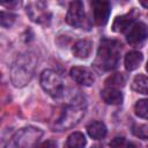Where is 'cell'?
<instances>
[{
	"label": "cell",
	"instance_id": "cell-19",
	"mask_svg": "<svg viewBox=\"0 0 148 148\" xmlns=\"http://www.w3.org/2000/svg\"><path fill=\"white\" fill-rule=\"evenodd\" d=\"M134 112L142 119H148V99H140L134 105Z\"/></svg>",
	"mask_w": 148,
	"mask_h": 148
},
{
	"label": "cell",
	"instance_id": "cell-15",
	"mask_svg": "<svg viewBox=\"0 0 148 148\" xmlns=\"http://www.w3.org/2000/svg\"><path fill=\"white\" fill-rule=\"evenodd\" d=\"M132 89L139 94L148 95V77L143 74H138L132 81Z\"/></svg>",
	"mask_w": 148,
	"mask_h": 148
},
{
	"label": "cell",
	"instance_id": "cell-25",
	"mask_svg": "<svg viewBox=\"0 0 148 148\" xmlns=\"http://www.w3.org/2000/svg\"><path fill=\"white\" fill-rule=\"evenodd\" d=\"M146 71L148 72V62H147V65H146Z\"/></svg>",
	"mask_w": 148,
	"mask_h": 148
},
{
	"label": "cell",
	"instance_id": "cell-21",
	"mask_svg": "<svg viewBox=\"0 0 148 148\" xmlns=\"http://www.w3.org/2000/svg\"><path fill=\"white\" fill-rule=\"evenodd\" d=\"M16 16L12 13H6V12H1V16H0V23L3 28H9L14 21H15Z\"/></svg>",
	"mask_w": 148,
	"mask_h": 148
},
{
	"label": "cell",
	"instance_id": "cell-5",
	"mask_svg": "<svg viewBox=\"0 0 148 148\" xmlns=\"http://www.w3.org/2000/svg\"><path fill=\"white\" fill-rule=\"evenodd\" d=\"M83 116H84V108L81 104L67 106L62 111L61 116L59 117V119L56 124V127L58 128V131L72 128L81 120V118Z\"/></svg>",
	"mask_w": 148,
	"mask_h": 148
},
{
	"label": "cell",
	"instance_id": "cell-4",
	"mask_svg": "<svg viewBox=\"0 0 148 148\" xmlns=\"http://www.w3.org/2000/svg\"><path fill=\"white\" fill-rule=\"evenodd\" d=\"M42 88L52 97L59 98L64 92V82L58 73L51 69H46L40 74Z\"/></svg>",
	"mask_w": 148,
	"mask_h": 148
},
{
	"label": "cell",
	"instance_id": "cell-17",
	"mask_svg": "<svg viewBox=\"0 0 148 148\" xmlns=\"http://www.w3.org/2000/svg\"><path fill=\"white\" fill-rule=\"evenodd\" d=\"M126 79L124 76V74L121 73H116V74H111L106 80H105V86L109 88H121L125 86Z\"/></svg>",
	"mask_w": 148,
	"mask_h": 148
},
{
	"label": "cell",
	"instance_id": "cell-26",
	"mask_svg": "<svg viewBox=\"0 0 148 148\" xmlns=\"http://www.w3.org/2000/svg\"><path fill=\"white\" fill-rule=\"evenodd\" d=\"M147 148H148V147H147Z\"/></svg>",
	"mask_w": 148,
	"mask_h": 148
},
{
	"label": "cell",
	"instance_id": "cell-2",
	"mask_svg": "<svg viewBox=\"0 0 148 148\" xmlns=\"http://www.w3.org/2000/svg\"><path fill=\"white\" fill-rule=\"evenodd\" d=\"M120 44L114 39H103L101 42L96 65L103 71H111L118 66L120 57Z\"/></svg>",
	"mask_w": 148,
	"mask_h": 148
},
{
	"label": "cell",
	"instance_id": "cell-11",
	"mask_svg": "<svg viewBox=\"0 0 148 148\" xmlns=\"http://www.w3.org/2000/svg\"><path fill=\"white\" fill-rule=\"evenodd\" d=\"M92 50V42L89 39H80L77 40L72 49L74 57L79 59H87Z\"/></svg>",
	"mask_w": 148,
	"mask_h": 148
},
{
	"label": "cell",
	"instance_id": "cell-1",
	"mask_svg": "<svg viewBox=\"0 0 148 148\" xmlns=\"http://www.w3.org/2000/svg\"><path fill=\"white\" fill-rule=\"evenodd\" d=\"M37 59L32 53L20 54L10 67V81L13 86L21 88L30 82L35 74Z\"/></svg>",
	"mask_w": 148,
	"mask_h": 148
},
{
	"label": "cell",
	"instance_id": "cell-20",
	"mask_svg": "<svg viewBox=\"0 0 148 148\" xmlns=\"http://www.w3.org/2000/svg\"><path fill=\"white\" fill-rule=\"evenodd\" d=\"M132 132L136 138H140V139H143V140H148V125L147 124L134 125Z\"/></svg>",
	"mask_w": 148,
	"mask_h": 148
},
{
	"label": "cell",
	"instance_id": "cell-16",
	"mask_svg": "<svg viewBox=\"0 0 148 148\" xmlns=\"http://www.w3.org/2000/svg\"><path fill=\"white\" fill-rule=\"evenodd\" d=\"M86 143H87L86 136L81 132H74L67 139L68 148H84Z\"/></svg>",
	"mask_w": 148,
	"mask_h": 148
},
{
	"label": "cell",
	"instance_id": "cell-13",
	"mask_svg": "<svg viewBox=\"0 0 148 148\" xmlns=\"http://www.w3.org/2000/svg\"><path fill=\"white\" fill-rule=\"evenodd\" d=\"M143 60V56L141 52L139 51H131L128 52L126 56H125V60H124V65H125V68L127 71H134L136 69L140 64L142 62Z\"/></svg>",
	"mask_w": 148,
	"mask_h": 148
},
{
	"label": "cell",
	"instance_id": "cell-9",
	"mask_svg": "<svg viewBox=\"0 0 148 148\" xmlns=\"http://www.w3.org/2000/svg\"><path fill=\"white\" fill-rule=\"evenodd\" d=\"M71 77L79 84L81 86H86L89 87L95 82V75L94 72L88 68V67H83V66H75L71 69L69 72Z\"/></svg>",
	"mask_w": 148,
	"mask_h": 148
},
{
	"label": "cell",
	"instance_id": "cell-23",
	"mask_svg": "<svg viewBox=\"0 0 148 148\" xmlns=\"http://www.w3.org/2000/svg\"><path fill=\"white\" fill-rule=\"evenodd\" d=\"M140 3H141V6H143L145 8H148V1H140Z\"/></svg>",
	"mask_w": 148,
	"mask_h": 148
},
{
	"label": "cell",
	"instance_id": "cell-18",
	"mask_svg": "<svg viewBox=\"0 0 148 148\" xmlns=\"http://www.w3.org/2000/svg\"><path fill=\"white\" fill-rule=\"evenodd\" d=\"M110 147L111 148H140V145L133 141H128L125 138H114L110 142Z\"/></svg>",
	"mask_w": 148,
	"mask_h": 148
},
{
	"label": "cell",
	"instance_id": "cell-14",
	"mask_svg": "<svg viewBox=\"0 0 148 148\" xmlns=\"http://www.w3.org/2000/svg\"><path fill=\"white\" fill-rule=\"evenodd\" d=\"M87 132L90 138L95 140H99L106 135L108 130H106V126L102 121H92L87 126Z\"/></svg>",
	"mask_w": 148,
	"mask_h": 148
},
{
	"label": "cell",
	"instance_id": "cell-22",
	"mask_svg": "<svg viewBox=\"0 0 148 148\" xmlns=\"http://www.w3.org/2000/svg\"><path fill=\"white\" fill-rule=\"evenodd\" d=\"M37 148H57V142L54 140H46L37 146Z\"/></svg>",
	"mask_w": 148,
	"mask_h": 148
},
{
	"label": "cell",
	"instance_id": "cell-7",
	"mask_svg": "<svg viewBox=\"0 0 148 148\" xmlns=\"http://www.w3.org/2000/svg\"><path fill=\"white\" fill-rule=\"evenodd\" d=\"M84 7L81 1H73L68 7L66 15V22L75 28H80L84 22Z\"/></svg>",
	"mask_w": 148,
	"mask_h": 148
},
{
	"label": "cell",
	"instance_id": "cell-12",
	"mask_svg": "<svg viewBox=\"0 0 148 148\" xmlns=\"http://www.w3.org/2000/svg\"><path fill=\"white\" fill-rule=\"evenodd\" d=\"M101 97L106 104H111V105L121 104V102L124 99L123 94L120 92V90H118L116 88H109V87H106L105 89L102 90Z\"/></svg>",
	"mask_w": 148,
	"mask_h": 148
},
{
	"label": "cell",
	"instance_id": "cell-24",
	"mask_svg": "<svg viewBox=\"0 0 148 148\" xmlns=\"http://www.w3.org/2000/svg\"><path fill=\"white\" fill-rule=\"evenodd\" d=\"M91 148H103V147H101V146H92Z\"/></svg>",
	"mask_w": 148,
	"mask_h": 148
},
{
	"label": "cell",
	"instance_id": "cell-10",
	"mask_svg": "<svg viewBox=\"0 0 148 148\" xmlns=\"http://www.w3.org/2000/svg\"><path fill=\"white\" fill-rule=\"evenodd\" d=\"M136 17V12L133 9L131 13L121 15V16H117L112 23V30L114 32H124L127 29H130L131 24L134 22Z\"/></svg>",
	"mask_w": 148,
	"mask_h": 148
},
{
	"label": "cell",
	"instance_id": "cell-6",
	"mask_svg": "<svg viewBox=\"0 0 148 148\" xmlns=\"http://www.w3.org/2000/svg\"><path fill=\"white\" fill-rule=\"evenodd\" d=\"M148 37V27L143 22H136L133 24L126 34V40L130 45L136 47L141 46Z\"/></svg>",
	"mask_w": 148,
	"mask_h": 148
},
{
	"label": "cell",
	"instance_id": "cell-8",
	"mask_svg": "<svg viewBox=\"0 0 148 148\" xmlns=\"http://www.w3.org/2000/svg\"><path fill=\"white\" fill-rule=\"evenodd\" d=\"M91 8L94 13V21L97 25H105L109 21L111 13V5L108 1L95 0L91 2Z\"/></svg>",
	"mask_w": 148,
	"mask_h": 148
},
{
	"label": "cell",
	"instance_id": "cell-3",
	"mask_svg": "<svg viewBox=\"0 0 148 148\" xmlns=\"http://www.w3.org/2000/svg\"><path fill=\"white\" fill-rule=\"evenodd\" d=\"M43 131L37 127H24L18 130L8 141L5 148H32L42 138Z\"/></svg>",
	"mask_w": 148,
	"mask_h": 148
}]
</instances>
